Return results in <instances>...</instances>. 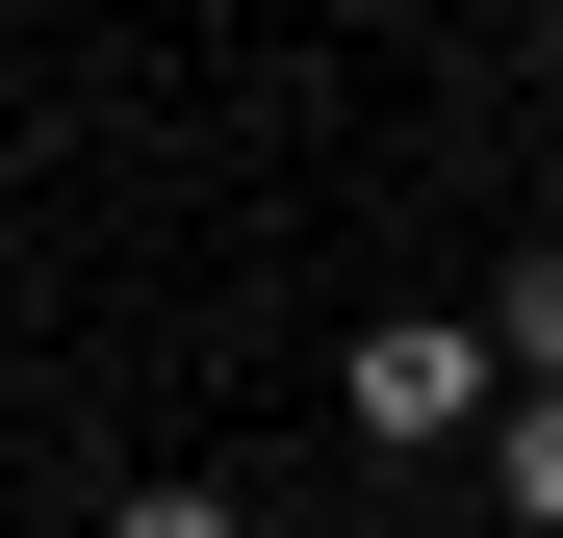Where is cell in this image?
<instances>
[{
	"instance_id": "obj_3",
	"label": "cell",
	"mask_w": 563,
	"mask_h": 538,
	"mask_svg": "<svg viewBox=\"0 0 563 538\" xmlns=\"http://www.w3.org/2000/svg\"><path fill=\"white\" fill-rule=\"evenodd\" d=\"M461 333H487V385H563V256H487V308H461Z\"/></svg>"
},
{
	"instance_id": "obj_4",
	"label": "cell",
	"mask_w": 563,
	"mask_h": 538,
	"mask_svg": "<svg viewBox=\"0 0 563 538\" xmlns=\"http://www.w3.org/2000/svg\"><path fill=\"white\" fill-rule=\"evenodd\" d=\"M103 538H256L231 487H103Z\"/></svg>"
},
{
	"instance_id": "obj_1",
	"label": "cell",
	"mask_w": 563,
	"mask_h": 538,
	"mask_svg": "<svg viewBox=\"0 0 563 538\" xmlns=\"http://www.w3.org/2000/svg\"><path fill=\"white\" fill-rule=\"evenodd\" d=\"M333 410L385 436V462H461V436H487V333H461V308H385V333L333 359Z\"/></svg>"
},
{
	"instance_id": "obj_2",
	"label": "cell",
	"mask_w": 563,
	"mask_h": 538,
	"mask_svg": "<svg viewBox=\"0 0 563 538\" xmlns=\"http://www.w3.org/2000/svg\"><path fill=\"white\" fill-rule=\"evenodd\" d=\"M461 462H487L512 538H563V385H487V436H461Z\"/></svg>"
},
{
	"instance_id": "obj_5",
	"label": "cell",
	"mask_w": 563,
	"mask_h": 538,
	"mask_svg": "<svg viewBox=\"0 0 563 538\" xmlns=\"http://www.w3.org/2000/svg\"><path fill=\"white\" fill-rule=\"evenodd\" d=\"M538 77H563V0H538Z\"/></svg>"
}]
</instances>
